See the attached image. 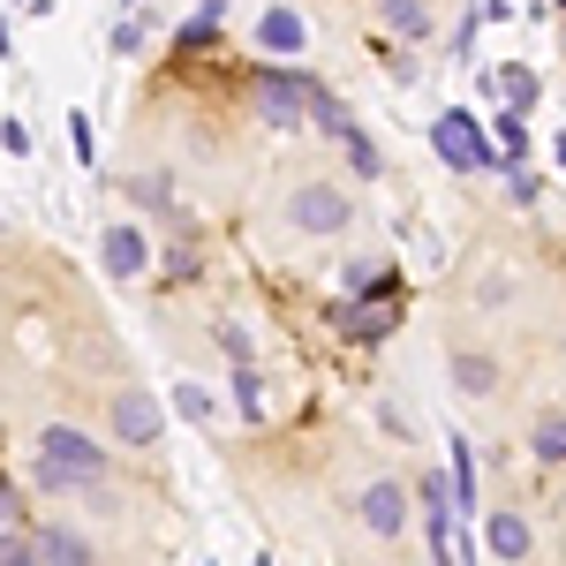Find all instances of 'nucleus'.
Listing matches in <instances>:
<instances>
[{"mask_svg": "<svg viewBox=\"0 0 566 566\" xmlns=\"http://www.w3.org/2000/svg\"><path fill=\"white\" fill-rule=\"evenodd\" d=\"M431 136H438V159H446V167H461V175H483V167L499 159V151L476 136V114H461V106H446Z\"/></svg>", "mask_w": 566, "mask_h": 566, "instance_id": "2", "label": "nucleus"}, {"mask_svg": "<svg viewBox=\"0 0 566 566\" xmlns=\"http://www.w3.org/2000/svg\"><path fill=\"white\" fill-rule=\"evenodd\" d=\"M0 151H15V159H23V151H31V129H23V122H15V114H8V122H0Z\"/></svg>", "mask_w": 566, "mask_h": 566, "instance_id": "25", "label": "nucleus"}, {"mask_svg": "<svg viewBox=\"0 0 566 566\" xmlns=\"http://www.w3.org/2000/svg\"><path fill=\"white\" fill-rule=\"evenodd\" d=\"M348 159H355V175H378V144L363 129H348Z\"/></svg>", "mask_w": 566, "mask_h": 566, "instance_id": "23", "label": "nucleus"}, {"mask_svg": "<svg viewBox=\"0 0 566 566\" xmlns=\"http://www.w3.org/2000/svg\"><path fill=\"white\" fill-rule=\"evenodd\" d=\"M483 552L491 559H528V522L522 514H491L483 522Z\"/></svg>", "mask_w": 566, "mask_h": 566, "instance_id": "13", "label": "nucleus"}, {"mask_svg": "<svg viewBox=\"0 0 566 566\" xmlns=\"http://www.w3.org/2000/svg\"><path fill=\"white\" fill-rule=\"evenodd\" d=\"M258 39H264V53H303L310 23L295 15V8H264V15H258Z\"/></svg>", "mask_w": 566, "mask_h": 566, "instance_id": "10", "label": "nucleus"}, {"mask_svg": "<svg viewBox=\"0 0 566 566\" xmlns=\"http://www.w3.org/2000/svg\"><path fill=\"white\" fill-rule=\"evenodd\" d=\"M303 114L317 122V136H333V144H348V129H355V122H348V106H340L333 91L317 84V76H310V98H303Z\"/></svg>", "mask_w": 566, "mask_h": 566, "instance_id": "12", "label": "nucleus"}, {"mask_svg": "<svg viewBox=\"0 0 566 566\" xmlns=\"http://www.w3.org/2000/svg\"><path fill=\"white\" fill-rule=\"evenodd\" d=\"M234 400H242V416H258V408H264V386H258L250 363H234Z\"/></svg>", "mask_w": 566, "mask_h": 566, "instance_id": "21", "label": "nucleus"}, {"mask_svg": "<svg viewBox=\"0 0 566 566\" xmlns=\"http://www.w3.org/2000/svg\"><path fill=\"white\" fill-rule=\"evenodd\" d=\"M0 559H31V536H23V499H15V483H0Z\"/></svg>", "mask_w": 566, "mask_h": 566, "instance_id": "14", "label": "nucleus"}, {"mask_svg": "<svg viewBox=\"0 0 566 566\" xmlns=\"http://www.w3.org/2000/svg\"><path fill=\"white\" fill-rule=\"evenodd\" d=\"M378 280H386V272H378V258H355L348 264V287H355V295H363V287H378Z\"/></svg>", "mask_w": 566, "mask_h": 566, "instance_id": "26", "label": "nucleus"}, {"mask_svg": "<svg viewBox=\"0 0 566 566\" xmlns=\"http://www.w3.org/2000/svg\"><path fill=\"white\" fill-rule=\"evenodd\" d=\"M536 453H544V461H566V416H544V423H536Z\"/></svg>", "mask_w": 566, "mask_h": 566, "instance_id": "19", "label": "nucleus"}, {"mask_svg": "<svg viewBox=\"0 0 566 566\" xmlns=\"http://www.w3.org/2000/svg\"><path fill=\"white\" fill-rule=\"evenodd\" d=\"M363 522L378 528V536H400V522H408V491L378 476L370 491H363Z\"/></svg>", "mask_w": 566, "mask_h": 566, "instance_id": "8", "label": "nucleus"}, {"mask_svg": "<svg viewBox=\"0 0 566 566\" xmlns=\"http://www.w3.org/2000/svg\"><path fill=\"white\" fill-rule=\"evenodd\" d=\"M378 23H386L392 39H408V45H416V39H431V31H438L423 0H378Z\"/></svg>", "mask_w": 566, "mask_h": 566, "instance_id": "11", "label": "nucleus"}, {"mask_svg": "<svg viewBox=\"0 0 566 566\" xmlns=\"http://www.w3.org/2000/svg\"><path fill=\"white\" fill-rule=\"evenodd\" d=\"M98 264H106L114 280H136V272L151 264V242H144L136 227H106V242H98Z\"/></svg>", "mask_w": 566, "mask_h": 566, "instance_id": "7", "label": "nucleus"}, {"mask_svg": "<svg viewBox=\"0 0 566 566\" xmlns=\"http://www.w3.org/2000/svg\"><path fill=\"white\" fill-rule=\"evenodd\" d=\"M453 386L469 392V400L499 392V363H491V355H453Z\"/></svg>", "mask_w": 566, "mask_h": 566, "instance_id": "15", "label": "nucleus"}, {"mask_svg": "<svg viewBox=\"0 0 566 566\" xmlns=\"http://www.w3.org/2000/svg\"><path fill=\"white\" fill-rule=\"evenodd\" d=\"M212 39H219V0H205V8L181 23V45H212Z\"/></svg>", "mask_w": 566, "mask_h": 566, "instance_id": "17", "label": "nucleus"}, {"mask_svg": "<svg viewBox=\"0 0 566 566\" xmlns=\"http://www.w3.org/2000/svg\"><path fill=\"white\" fill-rule=\"evenodd\" d=\"M303 98H310L303 69H258V114H264V129H295V122H303Z\"/></svg>", "mask_w": 566, "mask_h": 566, "instance_id": "3", "label": "nucleus"}, {"mask_svg": "<svg viewBox=\"0 0 566 566\" xmlns=\"http://www.w3.org/2000/svg\"><path fill=\"white\" fill-rule=\"evenodd\" d=\"M559 8H566V0H559Z\"/></svg>", "mask_w": 566, "mask_h": 566, "instance_id": "28", "label": "nucleus"}, {"mask_svg": "<svg viewBox=\"0 0 566 566\" xmlns=\"http://www.w3.org/2000/svg\"><path fill=\"white\" fill-rule=\"evenodd\" d=\"M175 408L189 416V423H205V416H212V392H205L197 378H189V386H175Z\"/></svg>", "mask_w": 566, "mask_h": 566, "instance_id": "22", "label": "nucleus"}, {"mask_svg": "<svg viewBox=\"0 0 566 566\" xmlns=\"http://www.w3.org/2000/svg\"><path fill=\"white\" fill-rule=\"evenodd\" d=\"M144 31H151L144 15H136V23H122V31H114V53H136V45H144Z\"/></svg>", "mask_w": 566, "mask_h": 566, "instance_id": "27", "label": "nucleus"}, {"mask_svg": "<svg viewBox=\"0 0 566 566\" xmlns=\"http://www.w3.org/2000/svg\"><path fill=\"white\" fill-rule=\"evenodd\" d=\"M559 348H566V340H559Z\"/></svg>", "mask_w": 566, "mask_h": 566, "instance_id": "29", "label": "nucleus"}, {"mask_svg": "<svg viewBox=\"0 0 566 566\" xmlns=\"http://www.w3.org/2000/svg\"><path fill=\"white\" fill-rule=\"evenodd\" d=\"M483 84L506 91V106H514V114H528V106H536V76H528V69H491Z\"/></svg>", "mask_w": 566, "mask_h": 566, "instance_id": "16", "label": "nucleus"}, {"mask_svg": "<svg viewBox=\"0 0 566 566\" xmlns=\"http://www.w3.org/2000/svg\"><path fill=\"white\" fill-rule=\"evenodd\" d=\"M333 325L355 333V340H386L392 325H400V295L386 287V303H340V310H333Z\"/></svg>", "mask_w": 566, "mask_h": 566, "instance_id": "6", "label": "nucleus"}, {"mask_svg": "<svg viewBox=\"0 0 566 566\" xmlns=\"http://www.w3.org/2000/svg\"><path fill=\"white\" fill-rule=\"evenodd\" d=\"M39 483L53 491V499L98 491V483H106V453H98L76 423H45L39 431Z\"/></svg>", "mask_w": 566, "mask_h": 566, "instance_id": "1", "label": "nucleus"}, {"mask_svg": "<svg viewBox=\"0 0 566 566\" xmlns=\"http://www.w3.org/2000/svg\"><path fill=\"white\" fill-rule=\"evenodd\" d=\"M348 212L355 205L333 189V181H303V189L287 197V219H295L303 234H333V227H348Z\"/></svg>", "mask_w": 566, "mask_h": 566, "instance_id": "4", "label": "nucleus"}, {"mask_svg": "<svg viewBox=\"0 0 566 566\" xmlns=\"http://www.w3.org/2000/svg\"><path fill=\"white\" fill-rule=\"evenodd\" d=\"M31 559L39 566H76V559H91V544L76 536V528L53 522V528H31Z\"/></svg>", "mask_w": 566, "mask_h": 566, "instance_id": "9", "label": "nucleus"}, {"mask_svg": "<svg viewBox=\"0 0 566 566\" xmlns=\"http://www.w3.org/2000/svg\"><path fill=\"white\" fill-rule=\"evenodd\" d=\"M69 151H76V167H91V122L84 114H69Z\"/></svg>", "mask_w": 566, "mask_h": 566, "instance_id": "24", "label": "nucleus"}, {"mask_svg": "<svg viewBox=\"0 0 566 566\" xmlns=\"http://www.w3.org/2000/svg\"><path fill=\"white\" fill-rule=\"evenodd\" d=\"M129 197H136V205H151V212H175V197H167V175H144V181H129Z\"/></svg>", "mask_w": 566, "mask_h": 566, "instance_id": "20", "label": "nucleus"}, {"mask_svg": "<svg viewBox=\"0 0 566 566\" xmlns=\"http://www.w3.org/2000/svg\"><path fill=\"white\" fill-rule=\"evenodd\" d=\"M491 136H499V151H506V159H522V151H528V129H522V114H514V106L499 114V129H491Z\"/></svg>", "mask_w": 566, "mask_h": 566, "instance_id": "18", "label": "nucleus"}, {"mask_svg": "<svg viewBox=\"0 0 566 566\" xmlns=\"http://www.w3.org/2000/svg\"><path fill=\"white\" fill-rule=\"evenodd\" d=\"M159 431H167V408L151 392H114V438L122 446H151Z\"/></svg>", "mask_w": 566, "mask_h": 566, "instance_id": "5", "label": "nucleus"}]
</instances>
